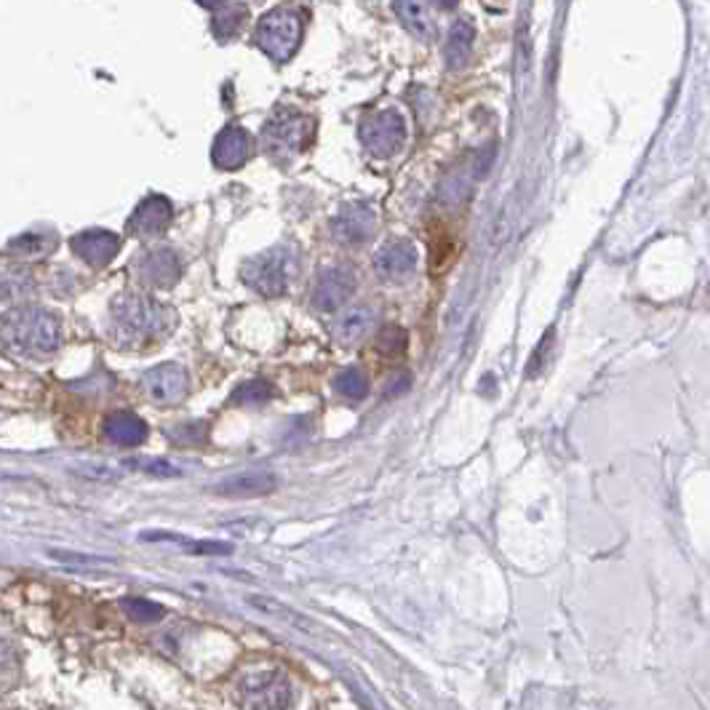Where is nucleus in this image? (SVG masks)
<instances>
[{"instance_id":"18","label":"nucleus","mask_w":710,"mask_h":710,"mask_svg":"<svg viewBox=\"0 0 710 710\" xmlns=\"http://www.w3.org/2000/svg\"><path fill=\"white\" fill-rule=\"evenodd\" d=\"M395 11L401 16V22L406 24V30L412 35H417L420 41H435L438 35V22H435V8L430 3H395Z\"/></svg>"},{"instance_id":"15","label":"nucleus","mask_w":710,"mask_h":710,"mask_svg":"<svg viewBox=\"0 0 710 710\" xmlns=\"http://www.w3.org/2000/svg\"><path fill=\"white\" fill-rule=\"evenodd\" d=\"M248 158V134L243 126L238 123H230L225 126L217 140H214V147H211V160L217 169L222 171H236L246 163Z\"/></svg>"},{"instance_id":"26","label":"nucleus","mask_w":710,"mask_h":710,"mask_svg":"<svg viewBox=\"0 0 710 710\" xmlns=\"http://www.w3.org/2000/svg\"><path fill=\"white\" fill-rule=\"evenodd\" d=\"M121 607H123V612L131 617L134 622H142V625L158 622V619L163 617V607L155 604V601H147V598H123Z\"/></svg>"},{"instance_id":"24","label":"nucleus","mask_w":710,"mask_h":710,"mask_svg":"<svg viewBox=\"0 0 710 710\" xmlns=\"http://www.w3.org/2000/svg\"><path fill=\"white\" fill-rule=\"evenodd\" d=\"M276 395V387L265 379H251V382H243L233 390V404L238 406H262L267 404L270 398Z\"/></svg>"},{"instance_id":"11","label":"nucleus","mask_w":710,"mask_h":710,"mask_svg":"<svg viewBox=\"0 0 710 710\" xmlns=\"http://www.w3.org/2000/svg\"><path fill=\"white\" fill-rule=\"evenodd\" d=\"M174 217V206L169 198L163 195H147L142 203L134 209L131 219H129V233L137 238H155L166 233L169 222Z\"/></svg>"},{"instance_id":"3","label":"nucleus","mask_w":710,"mask_h":710,"mask_svg":"<svg viewBox=\"0 0 710 710\" xmlns=\"http://www.w3.org/2000/svg\"><path fill=\"white\" fill-rule=\"evenodd\" d=\"M240 710H291L294 686L291 678L278 667L251 670L236 686Z\"/></svg>"},{"instance_id":"19","label":"nucleus","mask_w":710,"mask_h":710,"mask_svg":"<svg viewBox=\"0 0 710 710\" xmlns=\"http://www.w3.org/2000/svg\"><path fill=\"white\" fill-rule=\"evenodd\" d=\"M475 41V24L471 19H460L454 22L452 33H449V44H446V62L452 70H462L473 53Z\"/></svg>"},{"instance_id":"10","label":"nucleus","mask_w":710,"mask_h":710,"mask_svg":"<svg viewBox=\"0 0 710 710\" xmlns=\"http://www.w3.org/2000/svg\"><path fill=\"white\" fill-rule=\"evenodd\" d=\"M355 291V273L350 267H329L318 276L313 288V305L321 313L339 310Z\"/></svg>"},{"instance_id":"17","label":"nucleus","mask_w":710,"mask_h":710,"mask_svg":"<svg viewBox=\"0 0 710 710\" xmlns=\"http://www.w3.org/2000/svg\"><path fill=\"white\" fill-rule=\"evenodd\" d=\"M104 435L118 446H140L147 438V425L131 412H115L104 420Z\"/></svg>"},{"instance_id":"6","label":"nucleus","mask_w":710,"mask_h":710,"mask_svg":"<svg viewBox=\"0 0 710 710\" xmlns=\"http://www.w3.org/2000/svg\"><path fill=\"white\" fill-rule=\"evenodd\" d=\"M302 41V19L288 8H273L257 24V44L273 59L288 62Z\"/></svg>"},{"instance_id":"8","label":"nucleus","mask_w":710,"mask_h":710,"mask_svg":"<svg viewBox=\"0 0 710 710\" xmlns=\"http://www.w3.org/2000/svg\"><path fill=\"white\" fill-rule=\"evenodd\" d=\"M190 379L188 372L180 364H160L144 372L142 390L144 395L158 406H174L188 395Z\"/></svg>"},{"instance_id":"4","label":"nucleus","mask_w":710,"mask_h":710,"mask_svg":"<svg viewBox=\"0 0 710 710\" xmlns=\"http://www.w3.org/2000/svg\"><path fill=\"white\" fill-rule=\"evenodd\" d=\"M297 276V257L288 248H270L243 262L240 278L262 297H281Z\"/></svg>"},{"instance_id":"25","label":"nucleus","mask_w":710,"mask_h":710,"mask_svg":"<svg viewBox=\"0 0 710 710\" xmlns=\"http://www.w3.org/2000/svg\"><path fill=\"white\" fill-rule=\"evenodd\" d=\"M334 387H336L345 398L361 401V398H366V393H369V379H366L364 372H358V369H347V372H342L339 377L334 379Z\"/></svg>"},{"instance_id":"23","label":"nucleus","mask_w":710,"mask_h":710,"mask_svg":"<svg viewBox=\"0 0 710 710\" xmlns=\"http://www.w3.org/2000/svg\"><path fill=\"white\" fill-rule=\"evenodd\" d=\"M56 248V236L51 233H22L8 240V251L22 257H41Z\"/></svg>"},{"instance_id":"30","label":"nucleus","mask_w":710,"mask_h":710,"mask_svg":"<svg viewBox=\"0 0 710 710\" xmlns=\"http://www.w3.org/2000/svg\"><path fill=\"white\" fill-rule=\"evenodd\" d=\"M233 548L225 545V542H192L190 545V553L195 556H228Z\"/></svg>"},{"instance_id":"31","label":"nucleus","mask_w":710,"mask_h":710,"mask_svg":"<svg viewBox=\"0 0 710 710\" xmlns=\"http://www.w3.org/2000/svg\"><path fill=\"white\" fill-rule=\"evenodd\" d=\"M494 155H497V147H494V144H486L483 152H481L478 160H475V177H478V180H483V177L489 174V169H491V163H494Z\"/></svg>"},{"instance_id":"1","label":"nucleus","mask_w":710,"mask_h":710,"mask_svg":"<svg viewBox=\"0 0 710 710\" xmlns=\"http://www.w3.org/2000/svg\"><path fill=\"white\" fill-rule=\"evenodd\" d=\"M62 345L59 318L35 305H19L0 316V350L14 361H44Z\"/></svg>"},{"instance_id":"22","label":"nucleus","mask_w":710,"mask_h":710,"mask_svg":"<svg viewBox=\"0 0 710 710\" xmlns=\"http://www.w3.org/2000/svg\"><path fill=\"white\" fill-rule=\"evenodd\" d=\"M35 294V278L27 267H8L0 273V297L3 299H24Z\"/></svg>"},{"instance_id":"20","label":"nucleus","mask_w":710,"mask_h":710,"mask_svg":"<svg viewBox=\"0 0 710 710\" xmlns=\"http://www.w3.org/2000/svg\"><path fill=\"white\" fill-rule=\"evenodd\" d=\"M372 318H374V313L366 307V305H355V307H350L347 313H342V318L336 321V326H334V336L339 339V342H345V345H350V342H358V339H364L369 329H372Z\"/></svg>"},{"instance_id":"9","label":"nucleus","mask_w":710,"mask_h":710,"mask_svg":"<svg viewBox=\"0 0 710 710\" xmlns=\"http://www.w3.org/2000/svg\"><path fill=\"white\" fill-rule=\"evenodd\" d=\"M417 267V246L406 238L387 240L374 254V273L382 281H406Z\"/></svg>"},{"instance_id":"21","label":"nucleus","mask_w":710,"mask_h":710,"mask_svg":"<svg viewBox=\"0 0 710 710\" xmlns=\"http://www.w3.org/2000/svg\"><path fill=\"white\" fill-rule=\"evenodd\" d=\"M203 8L217 11V16H214V33H217L219 41H228V38L238 35L240 22H243V16H246V8H243L240 3H203Z\"/></svg>"},{"instance_id":"27","label":"nucleus","mask_w":710,"mask_h":710,"mask_svg":"<svg viewBox=\"0 0 710 710\" xmlns=\"http://www.w3.org/2000/svg\"><path fill=\"white\" fill-rule=\"evenodd\" d=\"M409 345V334L404 332L401 326H384L377 334V350L382 355H401Z\"/></svg>"},{"instance_id":"33","label":"nucleus","mask_w":710,"mask_h":710,"mask_svg":"<svg viewBox=\"0 0 710 710\" xmlns=\"http://www.w3.org/2000/svg\"><path fill=\"white\" fill-rule=\"evenodd\" d=\"M75 473L83 475V478H96V481H115L118 478L115 471H110L104 465H83V471H75Z\"/></svg>"},{"instance_id":"32","label":"nucleus","mask_w":710,"mask_h":710,"mask_svg":"<svg viewBox=\"0 0 710 710\" xmlns=\"http://www.w3.org/2000/svg\"><path fill=\"white\" fill-rule=\"evenodd\" d=\"M412 387V374L409 372H398V374H393V377L387 379V395H404L406 390Z\"/></svg>"},{"instance_id":"12","label":"nucleus","mask_w":710,"mask_h":710,"mask_svg":"<svg viewBox=\"0 0 710 710\" xmlns=\"http://www.w3.org/2000/svg\"><path fill=\"white\" fill-rule=\"evenodd\" d=\"M140 281H144L147 286H155V288H171V286L180 281L182 276V265H180V257L171 251V248H155V251H147L137 259L134 265Z\"/></svg>"},{"instance_id":"13","label":"nucleus","mask_w":710,"mask_h":710,"mask_svg":"<svg viewBox=\"0 0 710 710\" xmlns=\"http://www.w3.org/2000/svg\"><path fill=\"white\" fill-rule=\"evenodd\" d=\"M374 211L366 203H350L345 206L332 222L334 238L347 243V246H358L374 233Z\"/></svg>"},{"instance_id":"29","label":"nucleus","mask_w":710,"mask_h":710,"mask_svg":"<svg viewBox=\"0 0 710 710\" xmlns=\"http://www.w3.org/2000/svg\"><path fill=\"white\" fill-rule=\"evenodd\" d=\"M126 465H134L137 471H142L147 475H158V478H177V475H182L180 468H174L166 460H131Z\"/></svg>"},{"instance_id":"28","label":"nucleus","mask_w":710,"mask_h":710,"mask_svg":"<svg viewBox=\"0 0 710 710\" xmlns=\"http://www.w3.org/2000/svg\"><path fill=\"white\" fill-rule=\"evenodd\" d=\"M48 556H51L53 561L73 564V567H107V564H112L110 559H102V556H86V553H73V550H48Z\"/></svg>"},{"instance_id":"2","label":"nucleus","mask_w":710,"mask_h":710,"mask_svg":"<svg viewBox=\"0 0 710 710\" xmlns=\"http://www.w3.org/2000/svg\"><path fill=\"white\" fill-rule=\"evenodd\" d=\"M110 313H112L115 334L121 339L144 342V339L163 336L174 326V313L166 305L134 291L118 294L110 305Z\"/></svg>"},{"instance_id":"14","label":"nucleus","mask_w":710,"mask_h":710,"mask_svg":"<svg viewBox=\"0 0 710 710\" xmlns=\"http://www.w3.org/2000/svg\"><path fill=\"white\" fill-rule=\"evenodd\" d=\"M73 254H78L92 267H107L121 251V238L110 230H83L70 240Z\"/></svg>"},{"instance_id":"16","label":"nucleus","mask_w":710,"mask_h":710,"mask_svg":"<svg viewBox=\"0 0 710 710\" xmlns=\"http://www.w3.org/2000/svg\"><path fill=\"white\" fill-rule=\"evenodd\" d=\"M278 489V478L267 471H246V473H236L225 481H219L214 486L217 494L222 497H233V500H251V497H265L270 491Z\"/></svg>"},{"instance_id":"5","label":"nucleus","mask_w":710,"mask_h":710,"mask_svg":"<svg viewBox=\"0 0 710 710\" xmlns=\"http://www.w3.org/2000/svg\"><path fill=\"white\" fill-rule=\"evenodd\" d=\"M310 131H313V121L307 115H302L294 107H278L262 126V142L273 158L291 160L305 150Z\"/></svg>"},{"instance_id":"7","label":"nucleus","mask_w":710,"mask_h":710,"mask_svg":"<svg viewBox=\"0 0 710 710\" xmlns=\"http://www.w3.org/2000/svg\"><path fill=\"white\" fill-rule=\"evenodd\" d=\"M361 142L377 158L395 155L406 142V123H404L401 112L382 110V112H374L372 118H366L361 126Z\"/></svg>"}]
</instances>
